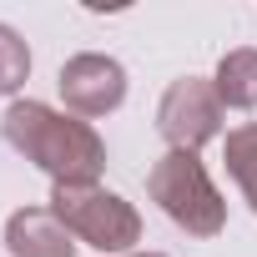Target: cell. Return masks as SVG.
<instances>
[{
    "mask_svg": "<svg viewBox=\"0 0 257 257\" xmlns=\"http://www.w3.org/2000/svg\"><path fill=\"white\" fill-rule=\"evenodd\" d=\"M6 142L36 162L56 187H96L106 172V142L91 121L56 111L46 101H11L6 111Z\"/></svg>",
    "mask_w": 257,
    "mask_h": 257,
    "instance_id": "1",
    "label": "cell"
},
{
    "mask_svg": "<svg viewBox=\"0 0 257 257\" xmlns=\"http://www.w3.org/2000/svg\"><path fill=\"white\" fill-rule=\"evenodd\" d=\"M147 192L187 237H217L227 227V197L217 192L197 152H162L147 172Z\"/></svg>",
    "mask_w": 257,
    "mask_h": 257,
    "instance_id": "2",
    "label": "cell"
},
{
    "mask_svg": "<svg viewBox=\"0 0 257 257\" xmlns=\"http://www.w3.org/2000/svg\"><path fill=\"white\" fill-rule=\"evenodd\" d=\"M51 212L66 222V232L106 257H132L142 242V212L126 202L121 192L96 187H51Z\"/></svg>",
    "mask_w": 257,
    "mask_h": 257,
    "instance_id": "3",
    "label": "cell"
},
{
    "mask_svg": "<svg viewBox=\"0 0 257 257\" xmlns=\"http://www.w3.org/2000/svg\"><path fill=\"white\" fill-rule=\"evenodd\" d=\"M222 111L227 106L212 81H202V76L172 81L157 106V132L167 137V152H202L222 132Z\"/></svg>",
    "mask_w": 257,
    "mask_h": 257,
    "instance_id": "4",
    "label": "cell"
},
{
    "mask_svg": "<svg viewBox=\"0 0 257 257\" xmlns=\"http://www.w3.org/2000/svg\"><path fill=\"white\" fill-rule=\"evenodd\" d=\"M61 86V101L71 116L81 121H96V116H111L121 101H126V66L116 56H101V51H81L61 66L56 76Z\"/></svg>",
    "mask_w": 257,
    "mask_h": 257,
    "instance_id": "5",
    "label": "cell"
},
{
    "mask_svg": "<svg viewBox=\"0 0 257 257\" xmlns=\"http://www.w3.org/2000/svg\"><path fill=\"white\" fill-rule=\"evenodd\" d=\"M6 252L11 257H76V237L51 207H21L6 217Z\"/></svg>",
    "mask_w": 257,
    "mask_h": 257,
    "instance_id": "6",
    "label": "cell"
},
{
    "mask_svg": "<svg viewBox=\"0 0 257 257\" xmlns=\"http://www.w3.org/2000/svg\"><path fill=\"white\" fill-rule=\"evenodd\" d=\"M212 86H217L222 106H232V111H252V106H257V51H252V46L227 51V56L217 61Z\"/></svg>",
    "mask_w": 257,
    "mask_h": 257,
    "instance_id": "7",
    "label": "cell"
},
{
    "mask_svg": "<svg viewBox=\"0 0 257 257\" xmlns=\"http://www.w3.org/2000/svg\"><path fill=\"white\" fill-rule=\"evenodd\" d=\"M222 162H227V177L237 182L242 202H247L252 217H257V121L232 126V132H227V142H222Z\"/></svg>",
    "mask_w": 257,
    "mask_h": 257,
    "instance_id": "8",
    "label": "cell"
},
{
    "mask_svg": "<svg viewBox=\"0 0 257 257\" xmlns=\"http://www.w3.org/2000/svg\"><path fill=\"white\" fill-rule=\"evenodd\" d=\"M31 81V46L21 41L16 26L0 21V96H16Z\"/></svg>",
    "mask_w": 257,
    "mask_h": 257,
    "instance_id": "9",
    "label": "cell"
},
{
    "mask_svg": "<svg viewBox=\"0 0 257 257\" xmlns=\"http://www.w3.org/2000/svg\"><path fill=\"white\" fill-rule=\"evenodd\" d=\"M132 257H162V252H132Z\"/></svg>",
    "mask_w": 257,
    "mask_h": 257,
    "instance_id": "10",
    "label": "cell"
}]
</instances>
